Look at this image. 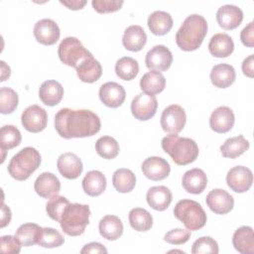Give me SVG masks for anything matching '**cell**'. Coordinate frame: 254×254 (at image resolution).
<instances>
[{
  "label": "cell",
  "instance_id": "obj_7",
  "mask_svg": "<svg viewBox=\"0 0 254 254\" xmlns=\"http://www.w3.org/2000/svg\"><path fill=\"white\" fill-rule=\"evenodd\" d=\"M58 55L62 63L74 68L84 61L93 57L92 54L84 48L81 42L74 37H66L61 42Z\"/></svg>",
  "mask_w": 254,
  "mask_h": 254
},
{
  "label": "cell",
  "instance_id": "obj_27",
  "mask_svg": "<svg viewBox=\"0 0 254 254\" xmlns=\"http://www.w3.org/2000/svg\"><path fill=\"white\" fill-rule=\"evenodd\" d=\"M232 244L241 254L254 253V233L250 226H241L232 236Z\"/></svg>",
  "mask_w": 254,
  "mask_h": 254
},
{
  "label": "cell",
  "instance_id": "obj_37",
  "mask_svg": "<svg viewBox=\"0 0 254 254\" xmlns=\"http://www.w3.org/2000/svg\"><path fill=\"white\" fill-rule=\"evenodd\" d=\"M117 76L123 80H132L139 72L138 62L130 57L120 58L115 64Z\"/></svg>",
  "mask_w": 254,
  "mask_h": 254
},
{
  "label": "cell",
  "instance_id": "obj_38",
  "mask_svg": "<svg viewBox=\"0 0 254 254\" xmlns=\"http://www.w3.org/2000/svg\"><path fill=\"white\" fill-rule=\"evenodd\" d=\"M22 135L19 129L13 125H4L0 129V147L1 151L13 149L20 145Z\"/></svg>",
  "mask_w": 254,
  "mask_h": 254
},
{
  "label": "cell",
  "instance_id": "obj_50",
  "mask_svg": "<svg viewBox=\"0 0 254 254\" xmlns=\"http://www.w3.org/2000/svg\"><path fill=\"white\" fill-rule=\"evenodd\" d=\"M60 3L66 6L70 10H80L85 6L87 2L85 0H61Z\"/></svg>",
  "mask_w": 254,
  "mask_h": 254
},
{
  "label": "cell",
  "instance_id": "obj_35",
  "mask_svg": "<svg viewBox=\"0 0 254 254\" xmlns=\"http://www.w3.org/2000/svg\"><path fill=\"white\" fill-rule=\"evenodd\" d=\"M128 218L131 227L139 232L148 231L153 225V217L145 208L136 207L131 209Z\"/></svg>",
  "mask_w": 254,
  "mask_h": 254
},
{
  "label": "cell",
  "instance_id": "obj_30",
  "mask_svg": "<svg viewBox=\"0 0 254 254\" xmlns=\"http://www.w3.org/2000/svg\"><path fill=\"white\" fill-rule=\"evenodd\" d=\"M82 189L89 196H98L106 189L105 176L96 170L89 171L82 180Z\"/></svg>",
  "mask_w": 254,
  "mask_h": 254
},
{
  "label": "cell",
  "instance_id": "obj_17",
  "mask_svg": "<svg viewBox=\"0 0 254 254\" xmlns=\"http://www.w3.org/2000/svg\"><path fill=\"white\" fill-rule=\"evenodd\" d=\"M57 167L60 174L67 180L77 179L83 170L81 160L70 152L64 153L59 157Z\"/></svg>",
  "mask_w": 254,
  "mask_h": 254
},
{
  "label": "cell",
  "instance_id": "obj_19",
  "mask_svg": "<svg viewBox=\"0 0 254 254\" xmlns=\"http://www.w3.org/2000/svg\"><path fill=\"white\" fill-rule=\"evenodd\" d=\"M233 111L227 106H219L214 109L209 117V126L216 133H227L234 125Z\"/></svg>",
  "mask_w": 254,
  "mask_h": 254
},
{
  "label": "cell",
  "instance_id": "obj_43",
  "mask_svg": "<svg viewBox=\"0 0 254 254\" xmlns=\"http://www.w3.org/2000/svg\"><path fill=\"white\" fill-rule=\"evenodd\" d=\"M218 251L217 242L210 236H202L196 239L191 247L192 254H217Z\"/></svg>",
  "mask_w": 254,
  "mask_h": 254
},
{
  "label": "cell",
  "instance_id": "obj_2",
  "mask_svg": "<svg viewBox=\"0 0 254 254\" xmlns=\"http://www.w3.org/2000/svg\"><path fill=\"white\" fill-rule=\"evenodd\" d=\"M207 34V22L203 16L192 14L188 16L176 34L178 47L186 52L197 50Z\"/></svg>",
  "mask_w": 254,
  "mask_h": 254
},
{
  "label": "cell",
  "instance_id": "obj_22",
  "mask_svg": "<svg viewBox=\"0 0 254 254\" xmlns=\"http://www.w3.org/2000/svg\"><path fill=\"white\" fill-rule=\"evenodd\" d=\"M148 204L155 210L164 211L172 202L173 194L165 186H156L148 190L146 194Z\"/></svg>",
  "mask_w": 254,
  "mask_h": 254
},
{
  "label": "cell",
  "instance_id": "obj_24",
  "mask_svg": "<svg viewBox=\"0 0 254 254\" xmlns=\"http://www.w3.org/2000/svg\"><path fill=\"white\" fill-rule=\"evenodd\" d=\"M64 96V87L57 80L44 81L39 89L41 101L48 106H55L61 102Z\"/></svg>",
  "mask_w": 254,
  "mask_h": 254
},
{
  "label": "cell",
  "instance_id": "obj_20",
  "mask_svg": "<svg viewBox=\"0 0 254 254\" xmlns=\"http://www.w3.org/2000/svg\"><path fill=\"white\" fill-rule=\"evenodd\" d=\"M34 189L41 197L50 198L60 192L61 183L54 174L45 172L36 179Z\"/></svg>",
  "mask_w": 254,
  "mask_h": 254
},
{
  "label": "cell",
  "instance_id": "obj_11",
  "mask_svg": "<svg viewBox=\"0 0 254 254\" xmlns=\"http://www.w3.org/2000/svg\"><path fill=\"white\" fill-rule=\"evenodd\" d=\"M227 186L235 192L247 191L253 183V174L249 168L236 166L231 168L226 175Z\"/></svg>",
  "mask_w": 254,
  "mask_h": 254
},
{
  "label": "cell",
  "instance_id": "obj_3",
  "mask_svg": "<svg viewBox=\"0 0 254 254\" xmlns=\"http://www.w3.org/2000/svg\"><path fill=\"white\" fill-rule=\"evenodd\" d=\"M161 145L163 150L179 166H186L194 162L199 152L197 144L192 139L180 137L177 134L164 137Z\"/></svg>",
  "mask_w": 254,
  "mask_h": 254
},
{
  "label": "cell",
  "instance_id": "obj_9",
  "mask_svg": "<svg viewBox=\"0 0 254 254\" xmlns=\"http://www.w3.org/2000/svg\"><path fill=\"white\" fill-rule=\"evenodd\" d=\"M158 101L155 95L145 92L136 95L131 102V112L133 116L141 121L151 119L157 111Z\"/></svg>",
  "mask_w": 254,
  "mask_h": 254
},
{
  "label": "cell",
  "instance_id": "obj_18",
  "mask_svg": "<svg viewBox=\"0 0 254 254\" xmlns=\"http://www.w3.org/2000/svg\"><path fill=\"white\" fill-rule=\"evenodd\" d=\"M216 21L222 29L233 30L243 21V12L238 6L226 4L218 8L216 12Z\"/></svg>",
  "mask_w": 254,
  "mask_h": 254
},
{
  "label": "cell",
  "instance_id": "obj_40",
  "mask_svg": "<svg viewBox=\"0 0 254 254\" xmlns=\"http://www.w3.org/2000/svg\"><path fill=\"white\" fill-rule=\"evenodd\" d=\"M64 243V238L62 233L52 227H42L38 245L44 248H56Z\"/></svg>",
  "mask_w": 254,
  "mask_h": 254
},
{
  "label": "cell",
  "instance_id": "obj_32",
  "mask_svg": "<svg viewBox=\"0 0 254 254\" xmlns=\"http://www.w3.org/2000/svg\"><path fill=\"white\" fill-rule=\"evenodd\" d=\"M78 78L87 83H92L98 80L102 74V67L100 63L93 57L81 63L76 68Z\"/></svg>",
  "mask_w": 254,
  "mask_h": 254
},
{
  "label": "cell",
  "instance_id": "obj_52",
  "mask_svg": "<svg viewBox=\"0 0 254 254\" xmlns=\"http://www.w3.org/2000/svg\"><path fill=\"white\" fill-rule=\"evenodd\" d=\"M0 64H1V81H4V80H6V78H8L9 76H10V73H11V71H10V67L5 64V62H3V61H1L0 62Z\"/></svg>",
  "mask_w": 254,
  "mask_h": 254
},
{
  "label": "cell",
  "instance_id": "obj_4",
  "mask_svg": "<svg viewBox=\"0 0 254 254\" xmlns=\"http://www.w3.org/2000/svg\"><path fill=\"white\" fill-rule=\"evenodd\" d=\"M40 153L33 147H26L12 157L7 169L13 179L25 181L40 167Z\"/></svg>",
  "mask_w": 254,
  "mask_h": 254
},
{
  "label": "cell",
  "instance_id": "obj_29",
  "mask_svg": "<svg viewBox=\"0 0 254 254\" xmlns=\"http://www.w3.org/2000/svg\"><path fill=\"white\" fill-rule=\"evenodd\" d=\"M98 229L100 235L106 240H116L123 233V224L118 216L108 214L100 219Z\"/></svg>",
  "mask_w": 254,
  "mask_h": 254
},
{
  "label": "cell",
  "instance_id": "obj_34",
  "mask_svg": "<svg viewBox=\"0 0 254 254\" xmlns=\"http://www.w3.org/2000/svg\"><path fill=\"white\" fill-rule=\"evenodd\" d=\"M112 184L114 189L122 193L130 192L136 185V177L129 169H118L113 173Z\"/></svg>",
  "mask_w": 254,
  "mask_h": 254
},
{
  "label": "cell",
  "instance_id": "obj_21",
  "mask_svg": "<svg viewBox=\"0 0 254 254\" xmlns=\"http://www.w3.org/2000/svg\"><path fill=\"white\" fill-rule=\"evenodd\" d=\"M183 188L190 193H201L207 186V178L205 173L198 168L189 170L182 179Z\"/></svg>",
  "mask_w": 254,
  "mask_h": 254
},
{
  "label": "cell",
  "instance_id": "obj_23",
  "mask_svg": "<svg viewBox=\"0 0 254 254\" xmlns=\"http://www.w3.org/2000/svg\"><path fill=\"white\" fill-rule=\"evenodd\" d=\"M147 42V35L144 29L139 25L129 26L123 34L122 44L130 52L141 51Z\"/></svg>",
  "mask_w": 254,
  "mask_h": 254
},
{
  "label": "cell",
  "instance_id": "obj_33",
  "mask_svg": "<svg viewBox=\"0 0 254 254\" xmlns=\"http://www.w3.org/2000/svg\"><path fill=\"white\" fill-rule=\"evenodd\" d=\"M249 146L248 140H246L243 135H238L228 138L220 146V152L225 158L235 159L246 152L249 149Z\"/></svg>",
  "mask_w": 254,
  "mask_h": 254
},
{
  "label": "cell",
  "instance_id": "obj_49",
  "mask_svg": "<svg viewBox=\"0 0 254 254\" xmlns=\"http://www.w3.org/2000/svg\"><path fill=\"white\" fill-rule=\"evenodd\" d=\"M253 64H254V55H250L242 63V65H241L242 71L248 77H253L254 76Z\"/></svg>",
  "mask_w": 254,
  "mask_h": 254
},
{
  "label": "cell",
  "instance_id": "obj_5",
  "mask_svg": "<svg viewBox=\"0 0 254 254\" xmlns=\"http://www.w3.org/2000/svg\"><path fill=\"white\" fill-rule=\"evenodd\" d=\"M89 205L69 202L59 222L66 235L78 236L84 232L86 225L89 223Z\"/></svg>",
  "mask_w": 254,
  "mask_h": 254
},
{
  "label": "cell",
  "instance_id": "obj_8",
  "mask_svg": "<svg viewBox=\"0 0 254 254\" xmlns=\"http://www.w3.org/2000/svg\"><path fill=\"white\" fill-rule=\"evenodd\" d=\"M187 121V116L184 108L178 104H172L166 107L161 115V127L170 134L180 133Z\"/></svg>",
  "mask_w": 254,
  "mask_h": 254
},
{
  "label": "cell",
  "instance_id": "obj_47",
  "mask_svg": "<svg viewBox=\"0 0 254 254\" xmlns=\"http://www.w3.org/2000/svg\"><path fill=\"white\" fill-rule=\"evenodd\" d=\"M240 40L245 47H254V22H250L240 33Z\"/></svg>",
  "mask_w": 254,
  "mask_h": 254
},
{
  "label": "cell",
  "instance_id": "obj_13",
  "mask_svg": "<svg viewBox=\"0 0 254 254\" xmlns=\"http://www.w3.org/2000/svg\"><path fill=\"white\" fill-rule=\"evenodd\" d=\"M61 36L58 24L52 19H42L34 26V37L42 45H55Z\"/></svg>",
  "mask_w": 254,
  "mask_h": 254
},
{
  "label": "cell",
  "instance_id": "obj_6",
  "mask_svg": "<svg viewBox=\"0 0 254 254\" xmlns=\"http://www.w3.org/2000/svg\"><path fill=\"white\" fill-rule=\"evenodd\" d=\"M174 215L190 231L202 228L206 223V213L202 206L192 199H182L174 207Z\"/></svg>",
  "mask_w": 254,
  "mask_h": 254
},
{
  "label": "cell",
  "instance_id": "obj_48",
  "mask_svg": "<svg viewBox=\"0 0 254 254\" xmlns=\"http://www.w3.org/2000/svg\"><path fill=\"white\" fill-rule=\"evenodd\" d=\"M81 254L86 253H107V249L99 242H90L83 246L80 251Z\"/></svg>",
  "mask_w": 254,
  "mask_h": 254
},
{
  "label": "cell",
  "instance_id": "obj_45",
  "mask_svg": "<svg viewBox=\"0 0 254 254\" xmlns=\"http://www.w3.org/2000/svg\"><path fill=\"white\" fill-rule=\"evenodd\" d=\"M190 238V230H186L182 228H175L168 231L165 236L164 240L170 244L174 245H181L185 244Z\"/></svg>",
  "mask_w": 254,
  "mask_h": 254
},
{
  "label": "cell",
  "instance_id": "obj_41",
  "mask_svg": "<svg viewBox=\"0 0 254 254\" xmlns=\"http://www.w3.org/2000/svg\"><path fill=\"white\" fill-rule=\"evenodd\" d=\"M19 98L17 92L7 86L0 89V112L2 114L12 113L18 106Z\"/></svg>",
  "mask_w": 254,
  "mask_h": 254
},
{
  "label": "cell",
  "instance_id": "obj_15",
  "mask_svg": "<svg viewBox=\"0 0 254 254\" xmlns=\"http://www.w3.org/2000/svg\"><path fill=\"white\" fill-rule=\"evenodd\" d=\"M206 204L216 214H226L234 206V199L226 190L214 189L208 192L205 198Z\"/></svg>",
  "mask_w": 254,
  "mask_h": 254
},
{
  "label": "cell",
  "instance_id": "obj_28",
  "mask_svg": "<svg viewBox=\"0 0 254 254\" xmlns=\"http://www.w3.org/2000/svg\"><path fill=\"white\" fill-rule=\"evenodd\" d=\"M166 78L161 71L151 69L143 74L140 79V88L143 92L151 95L158 94L165 89Z\"/></svg>",
  "mask_w": 254,
  "mask_h": 254
},
{
  "label": "cell",
  "instance_id": "obj_46",
  "mask_svg": "<svg viewBox=\"0 0 254 254\" xmlns=\"http://www.w3.org/2000/svg\"><path fill=\"white\" fill-rule=\"evenodd\" d=\"M21 243L16 236L4 235L1 237V252L7 254H18L21 250Z\"/></svg>",
  "mask_w": 254,
  "mask_h": 254
},
{
  "label": "cell",
  "instance_id": "obj_31",
  "mask_svg": "<svg viewBox=\"0 0 254 254\" xmlns=\"http://www.w3.org/2000/svg\"><path fill=\"white\" fill-rule=\"evenodd\" d=\"M148 27L152 34L156 36H164L171 31L173 27V18L165 11H155L148 18Z\"/></svg>",
  "mask_w": 254,
  "mask_h": 254
},
{
  "label": "cell",
  "instance_id": "obj_1",
  "mask_svg": "<svg viewBox=\"0 0 254 254\" xmlns=\"http://www.w3.org/2000/svg\"><path fill=\"white\" fill-rule=\"evenodd\" d=\"M55 128L64 139L84 138L98 133L101 122L91 110L62 108L55 116Z\"/></svg>",
  "mask_w": 254,
  "mask_h": 254
},
{
  "label": "cell",
  "instance_id": "obj_10",
  "mask_svg": "<svg viewBox=\"0 0 254 254\" xmlns=\"http://www.w3.org/2000/svg\"><path fill=\"white\" fill-rule=\"evenodd\" d=\"M21 121L23 127L27 131L38 133L47 127L48 113L44 108L37 104L30 105L23 111Z\"/></svg>",
  "mask_w": 254,
  "mask_h": 254
},
{
  "label": "cell",
  "instance_id": "obj_26",
  "mask_svg": "<svg viewBox=\"0 0 254 254\" xmlns=\"http://www.w3.org/2000/svg\"><path fill=\"white\" fill-rule=\"evenodd\" d=\"M236 77L235 69L227 64H219L214 65L210 71L211 83L218 88H226L230 86Z\"/></svg>",
  "mask_w": 254,
  "mask_h": 254
},
{
  "label": "cell",
  "instance_id": "obj_42",
  "mask_svg": "<svg viewBox=\"0 0 254 254\" xmlns=\"http://www.w3.org/2000/svg\"><path fill=\"white\" fill-rule=\"evenodd\" d=\"M68 204H69V201L66 197L56 194L50 197V199L48 200L46 204V211L53 220L59 222L64 208Z\"/></svg>",
  "mask_w": 254,
  "mask_h": 254
},
{
  "label": "cell",
  "instance_id": "obj_25",
  "mask_svg": "<svg viewBox=\"0 0 254 254\" xmlns=\"http://www.w3.org/2000/svg\"><path fill=\"white\" fill-rule=\"evenodd\" d=\"M233 40L225 33L213 35L208 43V51L215 58H227L233 53Z\"/></svg>",
  "mask_w": 254,
  "mask_h": 254
},
{
  "label": "cell",
  "instance_id": "obj_36",
  "mask_svg": "<svg viewBox=\"0 0 254 254\" xmlns=\"http://www.w3.org/2000/svg\"><path fill=\"white\" fill-rule=\"evenodd\" d=\"M42 227L36 223H24L18 227L15 236L23 246H33L38 244Z\"/></svg>",
  "mask_w": 254,
  "mask_h": 254
},
{
  "label": "cell",
  "instance_id": "obj_51",
  "mask_svg": "<svg viewBox=\"0 0 254 254\" xmlns=\"http://www.w3.org/2000/svg\"><path fill=\"white\" fill-rule=\"evenodd\" d=\"M11 220V210L10 208L3 203L2 205V214H1V227H5L7 224H9Z\"/></svg>",
  "mask_w": 254,
  "mask_h": 254
},
{
  "label": "cell",
  "instance_id": "obj_16",
  "mask_svg": "<svg viewBox=\"0 0 254 254\" xmlns=\"http://www.w3.org/2000/svg\"><path fill=\"white\" fill-rule=\"evenodd\" d=\"M126 92L124 87L114 81H108L99 88V98L101 102L110 108H117L124 102Z\"/></svg>",
  "mask_w": 254,
  "mask_h": 254
},
{
  "label": "cell",
  "instance_id": "obj_12",
  "mask_svg": "<svg viewBox=\"0 0 254 254\" xmlns=\"http://www.w3.org/2000/svg\"><path fill=\"white\" fill-rule=\"evenodd\" d=\"M173 63L172 52L164 45L154 46L146 54L145 64L146 66L151 70L164 71L167 70Z\"/></svg>",
  "mask_w": 254,
  "mask_h": 254
},
{
  "label": "cell",
  "instance_id": "obj_44",
  "mask_svg": "<svg viewBox=\"0 0 254 254\" xmlns=\"http://www.w3.org/2000/svg\"><path fill=\"white\" fill-rule=\"evenodd\" d=\"M123 3L122 0H93L91 5L97 13L105 14L118 11Z\"/></svg>",
  "mask_w": 254,
  "mask_h": 254
},
{
  "label": "cell",
  "instance_id": "obj_14",
  "mask_svg": "<svg viewBox=\"0 0 254 254\" xmlns=\"http://www.w3.org/2000/svg\"><path fill=\"white\" fill-rule=\"evenodd\" d=\"M141 168L144 176L155 182L166 179L171 172L170 164L165 159L157 156L147 158L142 163Z\"/></svg>",
  "mask_w": 254,
  "mask_h": 254
},
{
  "label": "cell",
  "instance_id": "obj_39",
  "mask_svg": "<svg viewBox=\"0 0 254 254\" xmlns=\"http://www.w3.org/2000/svg\"><path fill=\"white\" fill-rule=\"evenodd\" d=\"M95 150L103 159L111 160L119 154V144L113 137L102 136L96 141Z\"/></svg>",
  "mask_w": 254,
  "mask_h": 254
}]
</instances>
